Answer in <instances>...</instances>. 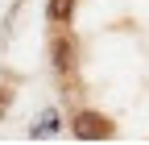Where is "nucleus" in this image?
<instances>
[{"label":"nucleus","instance_id":"nucleus-1","mask_svg":"<svg viewBox=\"0 0 149 145\" xmlns=\"http://www.w3.org/2000/svg\"><path fill=\"white\" fill-rule=\"evenodd\" d=\"M70 133L79 137V141H108L112 137V120L108 116H100V112H74L70 116Z\"/></svg>","mask_w":149,"mask_h":145},{"label":"nucleus","instance_id":"nucleus-3","mask_svg":"<svg viewBox=\"0 0 149 145\" xmlns=\"http://www.w3.org/2000/svg\"><path fill=\"white\" fill-rule=\"evenodd\" d=\"M70 13H74V0H50V4H46L50 25H66V21H70Z\"/></svg>","mask_w":149,"mask_h":145},{"label":"nucleus","instance_id":"nucleus-5","mask_svg":"<svg viewBox=\"0 0 149 145\" xmlns=\"http://www.w3.org/2000/svg\"><path fill=\"white\" fill-rule=\"evenodd\" d=\"M4 116H8V91L0 87V120H4Z\"/></svg>","mask_w":149,"mask_h":145},{"label":"nucleus","instance_id":"nucleus-2","mask_svg":"<svg viewBox=\"0 0 149 145\" xmlns=\"http://www.w3.org/2000/svg\"><path fill=\"white\" fill-rule=\"evenodd\" d=\"M50 58H54V70H58V75H70V66H74V46H70L66 33H62V38H54Z\"/></svg>","mask_w":149,"mask_h":145},{"label":"nucleus","instance_id":"nucleus-4","mask_svg":"<svg viewBox=\"0 0 149 145\" xmlns=\"http://www.w3.org/2000/svg\"><path fill=\"white\" fill-rule=\"evenodd\" d=\"M54 129H58V116L46 112V116H42V124H33V129H29V137H33V141H37V137H50Z\"/></svg>","mask_w":149,"mask_h":145}]
</instances>
